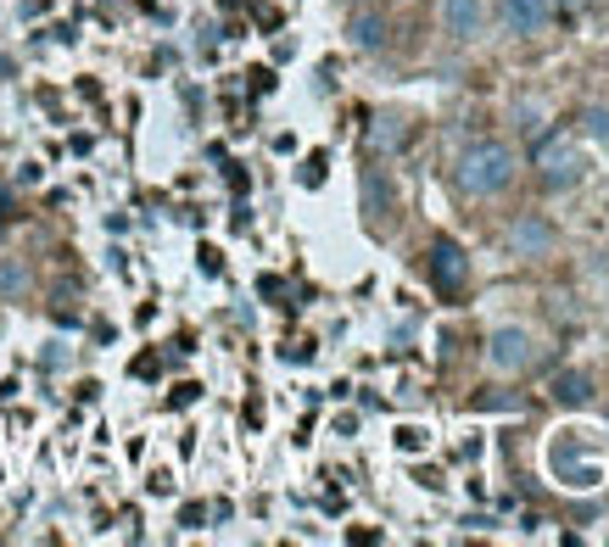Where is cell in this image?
Returning <instances> with one entry per match:
<instances>
[{
    "mask_svg": "<svg viewBox=\"0 0 609 547\" xmlns=\"http://www.w3.org/2000/svg\"><path fill=\"white\" fill-rule=\"evenodd\" d=\"M23 290H28L23 263H0V296H23Z\"/></svg>",
    "mask_w": 609,
    "mask_h": 547,
    "instance_id": "cell-13",
    "label": "cell"
},
{
    "mask_svg": "<svg viewBox=\"0 0 609 547\" xmlns=\"http://www.w3.org/2000/svg\"><path fill=\"white\" fill-rule=\"evenodd\" d=\"M347 34H353V45H358V51H381V45H386V17H374V12H358Z\"/></svg>",
    "mask_w": 609,
    "mask_h": 547,
    "instance_id": "cell-10",
    "label": "cell"
},
{
    "mask_svg": "<svg viewBox=\"0 0 609 547\" xmlns=\"http://www.w3.org/2000/svg\"><path fill=\"white\" fill-rule=\"evenodd\" d=\"M426 269H431V285H437V296L442 302H458L464 290H470V258H464V246L458 240H431V258H426Z\"/></svg>",
    "mask_w": 609,
    "mask_h": 547,
    "instance_id": "cell-3",
    "label": "cell"
},
{
    "mask_svg": "<svg viewBox=\"0 0 609 547\" xmlns=\"http://www.w3.org/2000/svg\"><path fill=\"white\" fill-rule=\"evenodd\" d=\"M363 202H369V213H374V218H386V207H392V190H386V179L363 174Z\"/></svg>",
    "mask_w": 609,
    "mask_h": 547,
    "instance_id": "cell-12",
    "label": "cell"
},
{
    "mask_svg": "<svg viewBox=\"0 0 609 547\" xmlns=\"http://www.w3.org/2000/svg\"><path fill=\"white\" fill-rule=\"evenodd\" d=\"M553 475L565 480V486H593V480H598V464L582 459L571 441H553Z\"/></svg>",
    "mask_w": 609,
    "mask_h": 547,
    "instance_id": "cell-7",
    "label": "cell"
},
{
    "mask_svg": "<svg viewBox=\"0 0 609 547\" xmlns=\"http://www.w3.org/2000/svg\"><path fill=\"white\" fill-rule=\"evenodd\" d=\"M347 7H358V0H347Z\"/></svg>",
    "mask_w": 609,
    "mask_h": 547,
    "instance_id": "cell-19",
    "label": "cell"
},
{
    "mask_svg": "<svg viewBox=\"0 0 609 547\" xmlns=\"http://www.w3.org/2000/svg\"><path fill=\"white\" fill-rule=\"evenodd\" d=\"M509 179H514V152L503 140H476L458 157V190H470V195H498Z\"/></svg>",
    "mask_w": 609,
    "mask_h": 547,
    "instance_id": "cell-1",
    "label": "cell"
},
{
    "mask_svg": "<svg viewBox=\"0 0 609 547\" xmlns=\"http://www.w3.org/2000/svg\"><path fill=\"white\" fill-rule=\"evenodd\" d=\"M537 174H542L548 190H571V185H582V174H587L582 145H576L571 134H548V140L537 145Z\"/></svg>",
    "mask_w": 609,
    "mask_h": 547,
    "instance_id": "cell-2",
    "label": "cell"
},
{
    "mask_svg": "<svg viewBox=\"0 0 609 547\" xmlns=\"http://www.w3.org/2000/svg\"><path fill=\"white\" fill-rule=\"evenodd\" d=\"M553 7L565 12V17H576V12H587V7H593V0H553Z\"/></svg>",
    "mask_w": 609,
    "mask_h": 547,
    "instance_id": "cell-17",
    "label": "cell"
},
{
    "mask_svg": "<svg viewBox=\"0 0 609 547\" xmlns=\"http://www.w3.org/2000/svg\"><path fill=\"white\" fill-rule=\"evenodd\" d=\"M442 28L453 39H476L487 28V7L481 0H442Z\"/></svg>",
    "mask_w": 609,
    "mask_h": 547,
    "instance_id": "cell-5",
    "label": "cell"
},
{
    "mask_svg": "<svg viewBox=\"0 0 609 547\" xmlns=\"http://www.w3.org/2000/svg\"><path fill=\"white\" fill-rule=\"evenodd\" d=\"M582 123H587V134H593L598 145H609V112H604V107H593V112H587Z\"/></svg>",
    "mask_w": 609,
    "mask_h": 547,
    "instance_id": "cell-14",
    "label": "cell"
},
{
    "mask_svg": "<svg viewBox=\"0 0 609 547\" xmlns=\"http://www.w3.org/2000/svg\"><path fill=\"white\" fill-rule=\"evenodd\" d=\"M553 17V0H503V23L514 34H542Z\"/></svg>",
    "mask_w": 609,
    "mask_h": 547,
    "instance_id": "cell-6",
    "label": "cell"
},
{
    "mask_svg": "<svg viewBox=\"0 0 609 547\" xmlns=\"http://www.w3.org/2000/svg\"><path fill=\"white\" fill-rule=\"evenodd\" d=\"M324 179V157H308V168H302V185H319Z\"/></svg>",
    "mask_w": 609,
    "mask_h": 547,
    "instance_id": "cell-15",
    "label": "cell"
},
{
    "mask_svg": "<svg viewBox=\"0 0 609 547\" xmlns=\"http://www.w3.org/2000/svg\"><path fill=\"white\" fill-rule=\"evenodd\" d=\"M553 396H559L565 408H587V403H593V374H582V369L553 374Z\"/></svg>",
    "mask_w": 609,
    "mask_h": 547,
    "instance_id": "cell-9",
    "label": "cell"
},
{
    "mask_svg": "<svg viewBox=\"0 0 609 547\" xmlns=\"http://www.w3.org/2000/svg\"><path fill=\"white\" fill-rule=\"evenodd\" d=\"M0 240H7V224H0Z\"/></svg>",
    "mask_w": 609,
    "mask_h": 547,
    "instance_id": "cell-18",
    "label": "cell"
},
{
    "mask_svg": "<svg viewBox=\"0 0 609 547\" xmlns=\"http://www.w3.org/2000/svg\"><path fill=\"white\" fill-rule=\"evenodd\" d=\"M7 218H17V207H12V190L0 185V224H7Z\"/></svg>",
    "mask_w": 609,
    "mask_h": 547,
    "instance_id": "cell-16",
    "label": "cell"
},
{
    "mask_svg": "<svg viewBox=\"0 0 609 547\" xmlns=\"http://www.w3.org/2000/svg\"><path fill=\"white\" fill-rule=\"evenodd\" d=\"M369 140H374V152H397V145L408 140V123L397 112H386V118H374V134Z\"/></svg>",
    "mask_w": 609,
    "mask_h": 547,
    "instance_id": "cell-11",
    "label": "cell"
},
{
    "mask_svg": "<svg viewBox=\"0 0 609 547\" xmlns=\"http://www.w3.org/2000/svg\"><path fill=\"white\" fill-rule=\"evenodd\" d=\"M509 240H514V252H521V258H542L548 246H553V229L542 218H521V224L509 229Z\"/></svg>",
    "mask_w": 609,
    "mask_h": 547,
    "instance_id": "cell-8",
    "label": "cell"
},
{
    "mask_svg": "<svg viewBox=\"0 0 609 547\" xmlns=\"http://www.w3.org/2000/svg\"><path fill=\"white\" fill-rule=\"evenodd\" d=\"M487 364H492L498 374H526V369L537 364V341H532L526 330H498V335L487 341Z\"/></svg>",
    "mask_w": 609,
    "mask_h": 547,
    "instance_id": "cell-4",
    "label": "cell"
}]
</instances>
